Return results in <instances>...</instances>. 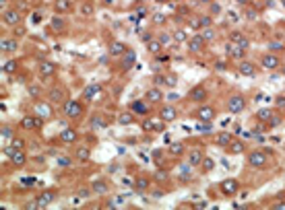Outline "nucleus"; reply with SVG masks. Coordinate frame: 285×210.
Listing matches in <instances>:
<instances>
[{
    "mask_svg": "<svg viewBox=\"0 0 285 210\" xmlns=\"http://www.w3.org/2000/svg\"><path fill=\"white\" fill-rule=\"evenodd\" d=\"M10 142H12V146H15V148H21V146H23V140H19V138H12Z\"/></svg>",
    "mask_w": 285,
    "mask_h": 210,
    "instance_id": "obj_44",
    "label": "nucleus"
},
{
    "mask_svg": "<svg viewBox=\"0 0 285 210\" xmlns=\"http://www.w3.org/2000/svg\"><path fill=\"white\" fill-rule=\"evenodd\" d=\"M130 109H132L134 113H138V116L149 113V105H147V101H134V103L130 105Z\"/></svg>",
    "mask_w": 285,
    "mask_h": 210,
    "instance_id": "obj_14",
    "label": "nucleus"
},
{
    "mask_svg": "<svg viewBox=\"0 0 285 210\" xmlns=\"http://www.w3.org/2000/svg\"><path fill=\"white\" fill-rule=\"evenodd\" d=\"M204 169H207V171H209V169H213V161H209V159H207V161H204Z\"/></svg>",
    "mask_w": 285,
    "mask_h": 210,
    "instance_id": "obj_52",
    "label": "nucleus"
},
{
    "mask_svg": "<svg viewBox=\"0 0 285 210\" xmlns=\"http://www.w3.org/2000/svg\"><path fill=\"white\" fill-rule=\"evenodd\" d=\"M37 126H41L40 116H37V118L27 116V118H23V120H21V128H25V130H31V128H37Z\"/></svg>",
    "mask_w": 285,
    "mask_h": 210,
    "instance_id": "obj_10",
    "label": "nucleus"
},
{
    "mask_svg": "<svg viewBox=\"0 0 285 210\" xmlns=\"http://www.w3.org/2000/svg\"><path fill=\"white\" fill-rule=\"evenodd\" d=\"M256 116H258V120H271V118H273V111H271V109H260Z\"/></svg>",
    "mask_w": 285,
    "mask_h": 210,
    "instance_id": "obj_33",
    "label": "nucleus"
},
{
    "mask_svg": "<svg viewBox=\"0 0 285 210\" xmlns=\"http://www.w3.org/2000/svg\"><path fill=\"white\" fill-rule=\"evenodd\" d=\"M163 83L174 86V84H176V76H174V74H167V76H163Z\"/></svg>",
    "mask_w": 285,
    "mask_h": 210,
    "instance_id": "obj_39",
    "label": "nucleus"
},
{
    "mask_svg": "<svg viewBox=\"0 0 285 210\" xmlns=\"http://www.w3.org/2000/svg\"><path fill=\"white\" fill-rule=\"evenodd\" d=\"M93 192H97V194H103V192H108V185H106L103 181H95V183H93Z\"/></svg>",
    "mask_w": 285,
    "mask_h": 210,
    "instance_id": "obj_32",
    "label": "nucleus"
},
{
    "mask_svg": "<svg viewBox=\"0 0 285 210\" xmlns=\"http://www.w3.org/2000/svg\"><path fill=\"white\" fill-rule=\"evenodd\" d=\"M242 39H244V37H242V33H240V31H234V33L229 35V41H234V43H240Z\"/></svg>",
    "mask_w": 285,
    "mask_h": 210,
    "instance_id": "obj_38",
    "label": "nucleus"
},
{
    "mask_svg": "<svg viewBox=\"0 0 285 210\" xmlns=\"http://www.w3.org/2000/svg\"><path fill=\"white\" fill-rule=\"evenodd\" d=\"M221 190H223L225 196H234V194L238 192V181H236V179H225V181L221 183Z\"/></svg>",
    "mask_w": 285,
    "mask_h": 210,
    "instance_id": "obj_5",
    "label": "nucleus"
},
{
    "mask_svg": "<svg viewBox=\"0 0 285 210\" xmlns=\"http://www.w3.org/2000/svg\"><path fill=\"white\" fill-rule=\"evenodd\" d=\"M167 60H169V56H159L157 58V62H167Z\"/></svg>",
    "mask_w": 285,
    "mask_h": 210,
    "instance_id": "obj_53",
    "label": "nucleus"
},
{
    "mask_svg": "<svg viewBox=\"0 0 285 210\" xmlns=\"http://www.w3.org/2000/svg\"><path fill=\"white\" fill-rule=\"evenodd\" d=\"M227 107H229V111H232V113H240V111H242V109L246 107L244 97H240V95H234V97L229 99V105H227Z\"/></svg>",
    "mask_w": 285,
    "mask_h": 210,
    "instance_id": "obj_2",
    "label": "nucleus"
},
{
    "mask_svg": "<svg viewBox=\"0 0 285 210\" xmlns=\"http://www.w3.org/2000/svg\"><path fill=\"white\" fill-rule=\"evenodd\" d=\"M64 113L68 116V118H79L83 113V107L79 101H68L66 105H64Z\"/></svg>",
    "mask_w": 285,
    "mask_h": 210,
    "instance_id": "obj_1",
    "label": "nucleus"
},
{
    "mask_svg": "<svg viewBox=\"0 0 285 210\" xmlns=\"http://www.w3.org/2000/svg\"><path fill=\"white\" fill-rule=\"evenodd\" d=\"M40 72L43 74V76H52V74L56 72V66H54L52 62H41V66H40Z\"/></svg>",
    "mask_w": 285,
    "mask_h": 210,
    "instance_id": "obj_17",
    "label": "nucleus"
},
{
    "mask_svg": "<svg viewBox=\"0 0 285 210\" xmlns=\"http://www.w3.org/2000/svg\"><path fill=\"white\" fill-rule=\"evenodd\" d=\"M229 153H232V155H240V153H244V142H240V140H232V142H229Z\"/></svg>",
    "mask_w": 285,
    "mask_h": 210,
    "instance_id": "obj_21",
    "label": "nucleus"
},
{
    "mask_svg": "<svg viewBox=\"0 0 285 210\" xmlns=\"http://www.w3.org/2000/svg\"><path fill=\"white\" fill-rule=\"evenodd\" d=\"M134 58H136V56H134V52L126 54V58H124V70H128V68H130V66L134 64Z\"/></svg>",
    "mask_w": 285,
    "mask_h": 210,
    "instance_id": "obj_29",
    "label": "nucleus"
},
{
    "mask_svg": "<svg viewBox=\"0 0 285 210\" xmlns=\"http://www.w3.org/2000/svg\"><path fill=\"white\" fill-rule=\"evenodd\" d=\"M2 136H4V138H8V136H10V128H8V126L2 128Z\"/></svg>",
    "mask_w": 285,
    "mask_h": 210,
    "instance_id": "obj_48",
    "label": "nucleus"
},
{
    "mask_svg": "<svg viewBox=\"0 0 285 210\" xmlns=\"http://www.w3.org/2000/svg\"><path fill=\"white\" fill-rule=\"evenodd\" d=\"M60 138H62L64 142H77L79 134H77L73 128H64V130H62V134H60Z\"/></svg>",
    "mask_w": 285,
    "mask_h": 210,
    "instance_id": "obj_15",
    "label": "nucleus"
},
{
    "mask_svg": "<svg viewBox=\"0 0 285 210\" xmlns=\"http://www.w3.org/2000/svg\"><path fill=\"white\" fill-rule=\"evenodd\" d=\"M204 97H207V93H204L203 86H196V89L190 91V99H192V101H203Z\"/></svg>",
    "mask_w": 285,
    "mask_h": 210,
    "instance_id": "obj_20",
    "label": "nucleus"
},
{
    "mask_svg": "<svg viewBox=\"0 0 285 210\" xmlns=\"http://www.w3.org/2000/svg\"><path fill=\"white\" fill-rule=\"evenodd\" d=\"M50 202H54V194H52V192H43V194H40V196H37V200H35L37 208H43V206H48Z\"/></svg>",
    "mask_w": 285,
    "mask_h": 210,
    "instance_id": "obj_12",
    "label": "nucleus"
},
{
    "mask_svg": "<svg viewBox=\"0 0 285 210\" xmlns=\"http://www.w3.org/2000/svg\"><path fill=\"white\" fill-rule=\"evenodd\" d=\"M52 25H54L56 29H60V27H62V21H60V19H54V23H52Z\"/></svg>",
    "mask_w": 285,
    "mask_h": 210,
    "instance_id": "obj_51",
    "label": "nucleus"
},
{
    "mask_svg": "<svg viewBox=\"0 0 285 210\" xmlns=\"http://www.w3.org/2000/svg\"><path fill=\"white\" fill-rule=\"evenodd\" d=\"M196 116H199V120H203V122H211L213 118H215V109L213 107H201L199 111H196Z\"/></svg>",
    "mask_w": 285,
    "mask_h": 210,
    "instance_id": "obj_8",
    "label": "nucleus"
},
{
    "mask_svg": "<svg viewBox=\"0 0 285 210\" xmlns=\"http://www.w3.org/2000/svg\"><path fill=\"white\" fill-rule=\"evenodd\" d=\"M240 72H242V74H248V76H254L256 70H254V66H252L250 62H242V64H240Z\"/></svg>",
    "mask_w": 285,
    "mask_h": 210,
    "instance_id": "obj_23",
    "label": "nucleus"
},
{
    "mask_svg": "<svg viewBox=\"0 0 285 210\" xmlns=\"http://www.w3.org/2000/svg\"><path fill=\"white\" fill-rule=\"evenodd\" d=\"M176 116H178V111H176V107H171V105L163 107L161 113H159V118H161L163 122H174V120H176Z\"/></svg>",
    "mask_w": 285,
    "mask_h": 210,
    "instance_id": "obj_6",
    "label": "nucleus"
},
{
    "mask_svg": "<svg viewBox=\"0 0 285 210\" xmlns=\"http://www.w3.org/2000/svg\"><path fill=\"white\" fill-rule=\"evenodd\" d=\"M204 41H209V39H213V31H211V29H209V31H204Z\"/></svg>",
    "mask_w": 285,
    "mask_h": 210,
    "instance_id": "obj_47",
    "label": "nucleus"
},
{
    "mask_svg": "<svg viewBox=\"0 0 285 210\" xmlns=\"http://www.w3.org/2000/svg\"><path fill=\"white\" fill-rule=\"evenodd\" d=\"M203 41H204V37H201V35H194L192 39H190V52H199L201 47H203Z\"/></svg>",
    "mask_w": 285,
    "mask_h": 210,
    "instance_id": "obj_22",
    "label": "nucleus"
},
{
    "mask_svg": "<svg viewBox=\"0 0 285 210\" xmlns=\"http://www.w3.org/2000/svg\"><path fill=\"white\" fill-rule=\"evenodd\" d=\"M199 130H201V132H209V130H211V126H209V122H203V124L199 126Z\"/></svg>",
    "mask_w": 285,
    "mask_h": 210,
    "instance_id": "obj_45",
    "label": "nucleus"
},
{
    "mask_svg": "<svg viewBox=\"0 0 285 210\" xmlns=\"http://www.w3.org/2000/svg\"><path fill=\"white\" fill-rule=\"evenodd\" d=\"M147 99H149L151 103H157V101L163 99V93L157 89V86H155V89H149V91H147Z\"/></svg>",
    "mask_w": 285,
    "mask_h": 210,
    "instance_id": "obj_16",
    "label": "nucleus"
},
{
    "mask_svg": "<svg viewBox=\"0 0 285 210\" xmlns=\"http://www.w3.org/2000/svg\"><path fill=\"white\" fill-rule=\"evenodd\" d=\"M118 122H120L122 126H128V124H132V113H130V111H124V113H120Z\"/></svg>",
    "mask_w": 285,
    "mask_h": 210,
    "instance_id": "obj_27",
    "label": "nucleus"
},
{
    "mask_svg": "<svg viewBox=\"0 0 285 210\" xmlns=\"http://www.w3.org/2000/svg\"><path fill=\"white\" fill-rule=\"evenodd\" d=\"M81 10H83V15H87V17H89V15H91V4H85Z\"/></svg>",
    "mask_w": 285,
    "mask_h": 210,
    "instance_id": "obj_46",
    "label": "nucleus"
},
{
    "mask_svg": "<svg viewBox=\"0 0 285 210\" xmlns=\"http://www.w3.org/2000/svg\"><path fill=\"white\" fill-rule=\"evenodd\" d=\"M211 10H213V12L217 15V12H219V4H213V6H211Z\"/></svg>",
    "mask_w": 285,
    "mask_h": 210,
    "instance_id": "obj_54",
    "label": "nucleus"
},
{
    "mask_svg": "<svg viewBox=\"0 0 285 210\" xmlns=\"http://www.w3.org/2000/svg\"><path fill=\"white\" fill-rule=\"evenodd\" d=\"M6 2H8V0H0V6L4 8V6H6Z\"/></svg>",
    "mask_w": 285,
    "mask_h": 210,
    "instance_id": "obj_56",
    "label": "nucleus"
},
{
    "mask_svg": "<svg viewBox=\"0 0 285 210\" xmlns=\"http://www.w3.org/2000/svg\"><path fill=\"white\" fill-rule=\"evenodd\" d=\"M174 39V35H161L159 37V41H161V45H169V41Z\"/></svg>",
    "mask_w": 285,
    "mask_h": 210,
    "instance_id": "obj_40",
    "label": "nucleus"
},
{
    "mask_svg": "<svg viewBox=\"0 0 285 210\" xmlns=\"http://www.w3.org/2000/svg\"><path fill=\"white\" fill-rule=\"evenodd\" d=\"M201 25H204V27L211 25V19H209V17H203V19H201Z\"/></svg>",
    "mask_w": 285,
    "mask_h": 210,
    "instance_id": "obj_50",
    "label": "nucleus"
},
{
    "mask_svg": "<svg viewBox=\"0 0 285 210\" xmlns=\"http://www.w3.org/2000/svg\"><path fill=\"white\" fill-rule=\"evenodd\" d=\"M147 185H149V181H147L145 177H141V179L136 181V190H138V192H143V190H147Z\"/></svg>",
    "mask_w": 285,
    "mask_h": 210,
    "instance_id": "obj_37",
    "label": "nucleus"
},
{
    "mask_svg": "<svg viewBox=\"0 0 285 210\" xmlns=\"http://www.w3.org/2000/svg\"><path fill=\"white\" fill-rule=\"evenodd\" d=\"M15 49H17V41H15V39L2 41V52H15Z\"/></svg>",
    "mask_w": 285,
    "mask_h": 210,
    "instance_id": "obj_28",
    "label": "nucleus"
},
{
    "mask_svg": "<svg viewBox=\"0 0 285 210\" xmlns=\"http://www.w3.org/2000/svg\"><path fill=\"white\" fill-rule=\"evenodd\" d=\"M153 21H155V23H157V25H161L163 21H165V17H163V15H159V12H157V15H155V17H153Z\"/></svg>",
    "mask_w": 285,
    "mask_h": 210,
    "instance_id": "obj_43",
    "label": "nucleus"
},
{
    "mask_svg": "<svg viewBox=\"0 0 285 210\" xmlns=\"http://www.w3.org/2000/svg\"><path fill=\"white\" fill-rule=\"evenodd\" d=\"M122 204H124V198H122V196H116V198L112 200V206H122Z\"/></svg>",
    "mask_w": 285,
    "mask_h": 210,
    "instance_id": "obj_41",
    "label": "nucleus"
},
{
    "mask_svg": "<svg viewBox=\"0 0 285 210\" xmlns=\"http://www.w3.org/2000/svg\"><path fill=\"white\" fill-rule=\"evenodd\" d=\"M110 54H112V56H122V54H126V45L120 43V41L112 43V45H110Z\"/></svg>",
    "mask_w": 285,
    "mask_h": 210,
    "instance_id": "obj_19",
    "label": "nucleus"
},
{
    "mask_svg": "<svg viewBox=\"0 0 285 210\" xmlns=\"http://www.w3.org/2000/svg\"><path fill=\"white\" fill-rule=\"evenodd\" d=\"M99 93H101V86H99V84H91V86H87V89H85V99L93 101V99H97V97H99Z\"/></svg>",
    "mask_w": 285,
    "mask_h": 210,
    "instance_id": "obj_13",
    "label": "nucleus"
},
{
    "mask_svg": "<svg viewBox=\"0 0 285 210\" xmlns=\"http://www.w3.org/2000/svg\"><path fill=\"white\" fill-rule=\"evenodd\" d=\"M217 144L219 146H229V142H232V134L229 132H221V134H217Z\"/></svg>",
    "mask_w": 285,
    "mask_h": 210,
    "instance_id": "obj_18",
    "label": "nucleus"
},
{
    "mask_svg": "<svg viewBox=\"0 0 285 210\" xmlns=\"http://www.w3.org/2000/svg\"><path fill=\"white\" fill-rule=\"evenodd\" d=\"M277 208H281V210H285V202H281V204H277Z\"/></svg>",
    "mask_w": 285,
    "mask_h": 210,
    "instance_id": "obj_55",
    "label": "nucleus"
},
{
    "mask_svg": "<svg viewBox=\"0 0 285 210\" xmlns=\"http://www.w3.org/2000/svg\"><path fill=\"white\" fill-rule=\"evenodd\" d=\"M143 130H147V132L155 130V120H145L143 122Z\"/></svg>",
    "mask_w": 285,
    "mask_h": 210,
    "instance_id": "obj_36",
    "label": "nucleus"
},
{
    "mask_svg": "<svg viewBox=\"0 0 285 210\" xmlns=\"http://www.w3.org/2000/svg\"><path fill=\"white\" fill-rule=\"evenodd\" d=\"M161 41H159V39H151V41H149V52H151V54H159V52H161Z\"/></svg>",
    "mask_w": 285,
    "mask_h": 210,
    "instance_id": "obj_25",
    "label": "nucleus"
},
{
    "mask_svg": "<svg viewBox=\"0 0 285 210\" xmlns=\"http://www.w3.org/2000/svg\"><path fill=\"white\" fill-rule=\"evenodd\" d=\"M203 161V155H201V150H192L190 153V159H188V163L190 165H199Z\"/></svg>",
    "mask_w": 285,
    "mask_h": 210,
    "instance_id": "obj_24",
    "label": "nucleus"
},
{
    "mask_svg": "<svg viewBox=\"0 0 285 210\" xmlns=\"http://www.w3.org/2000/svg\"><path fill=\"white\" fill-rule=\"evenodd\" d=\"M60 93H62V91L54 89V91H52V99H54V101H60V99H62V95H60Z\"/></svg>",
    "mask_w": 285,
    "mask_h": 210,
    "instance_id": "obj_42",
    "label": "nucleus"
},
{
    "mask_svg": "<svg viewBox=\"0 0 285 210\" xmlns=\"http://www.w3.org/2000/svg\"><path fill=\"white\" fill-rule=\"evenodd\" d=\"M277 107H285V97H277Z\"/></svg>",
    "mask_w": 285,
    "mask_h": 210,
    "instance_id": "obj_49",
    "label": "nucleus"
},
{
    "mask_svg": "<svg viewBox=\"0 0 285 210\" xmlns=\"http://www.w3.org/2000/svg\"><path fill=\"white\" fill-rule=\"evenodd\" d=\"M264 161H267V157H264V153H260V150H256V153H252V155L248 157V163H250L252 167H262Z\"/></svg>",
    "mask_w": 285,
    "mask_h": 210,
    "instance_id": "obj_4",
    "label": "nucleus"
},
{
    "mask_svg": "<svg viewBox=\"0 0 285 210\" xmlns=\"http://www.w3.org/2000/svg\"><path fill=\"white\" fill-rule=\"evenodd\" d=\"M225 49H227V54H229V56H234V58H242V56H244V47H242L240 43L229 41Z\"/></svg>",
    "mask_w": 285,
    "mask_h": 210,
    "instance_id": "obj_9",
    "label": "nucleus"
},
{
    "mask_svg": "<svg viewBox=\"0 0 285 210\" xmlns=\"http://www.w3.org/2000/svg\"><path fill=\"white\" fill-rule=\"evenodd\" d=\"M2 70H4V72H15V70H17V62H15V60L4 62V64H2Z\"/></svg>",
    "mask_w": 285,
    "mask_h": 210,
    "instance_id": "obj_30",
    "label": "nucleus"
},
{
    "mask_svg": "<svg viewBox=\"0 0 285 210\" xmlns=\"http://www.w3.org/2000/svg\"><path fill=\"white\" fill-rule=\"evenodd\" d=\"M4 23L10 25V27L19 25L21 23V12H17V10H4Z\"/></svg>",
    "mask_w": 285,
    "mask_h": 210,
    "instance_id": "obj_3",
    "label": "nucleus"
},
{
    "mask_svg": "<svg viewBox=\"0 0 285 210\" xmlns=\"http://www.w3.org/2000/svg\"><path fill=\"white\" fill-rule=\"evenodd\" d=\"M174 41H186V31H182V29L174 31Z\"/></svg>",
    "mask_w": 285,
    "mask_h": 210,
    "instance_id": "obj_35",
    "label": "nucleus"
},
{
    "mask_svg": "<svg viewBox=\"0 0 285 210\" xmlns=\"http://www.w3.org/2000/svg\"><path fill=\"white\" fill-rule=\"evenodd\" d=\"M35 116H40V118H52V105L50 103H37L35 105Z\"/></svg>",
    "mask_w": 285,
    "mask_h": 210,
    "instance_id": "obj_7",
    "label": "nucleus"
},
{
    "mask_svg": "<svg viewBox=\"0 0 285 210\" xmlns=\"http://www.w3.org/2000/svg\"><path fill=\"white\" fill-rule=\"evenodd\" d=\"M262 66H264V68H269V70H273V68H277V66H279V58H277L275 54H267V56L262 58Z\"/></svg>",
    "mask_w": 285,
    "mask_h": 210,
    "instance_id": "obj_11",
    "label": "nucleus"
},
{
    "mask_svg": "<svg viewBox=\"0 0 285 210\" xmlns=\"http://www.w3.org/2000/svg\"><path fill=\"white\" fill-rule=\"evenodd\" d=\"M169 153L171 155H180L182 153V144L180 142H169Z\"/></svg>",
    "mask_w": 285,
    "mask_h": 210,
    "instance_id": "obj_34",
    "label": "nucleus"
},
{
    "mask_svg": "<svg viewBox=\"0 0 285 210\" xmlns=\"http://www.w3.org/2000/svg\"><path fill=\"white\" fill-rule=\"evenodd\" d=\"M89 155H91V150H89L87 146H83V148H79V150H77V157H79L81 161H87V159H89Z\"/></svg>",
    "mask_w": 285,
    "mask_h": 210,
    "instance_id": "obj_31",
    "label": "nucleus"
},
{
    "mask_svg": "<svg viewBox=\"0 0 285 210\" xmlns=\"http://www.w3.org/2000/svg\"><path fill=\"white\" fill-rule=\"evenodd\" d=\"M70 10V2L68 0H58L56 2V12H66Z\"/></svg>",
    "mask_w": 285,
    "mask_h": 210,
    "instance_id": "obj_26",
    "label": "nucleus"
}]
</instances>
